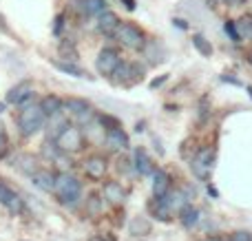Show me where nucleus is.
<instances>
[{"instance_id": "nucleus-1", "label": "nucleus", "mask_w": 252, "mask_h": 241, "mask_svg": "<svg viewBox=\"0 0 252 241\" xmlns=\"http://www.w3.org/2000/svg\"><path fill=\"white\" fill-rule=\"evenodd\" d=\"M16 124H18V131H20L22 137H33L40 128L47 126V115H44L40 102L33 100V102H29V104L20 106Z\"/></svg>"}, {"instance_id": "nucleus-2", "label": "nucleus", "mask_w": 252, "mask_h": 241, "mask_svg": "<svg viewBox=\"0 0 252 241\" xmlns=\"http://www.w3.org/2000/svg\"><path fill=\"white\" fill-rule=\"evenodd\" d=\"M53 195H56L58 202L64 204V206H69V208L78 206V204L82 202V181L66 171L58 173Z\"/></svg>"}, {"instance_id": "nucleus-3", "label": "nucleus", "mask_w": 252, "mask_h": 241, "mask_svg": "<svg viewBox=\"0 0 252 241\" xmlns=\"http://www.w3.org/2000/svg\"><path fill=\"white\" fill-rule=\"evenodd\" d=\"M113 38L118 40L124 49H130V51H144V47H146V42H148L146 33H144L137 25H133V22H120Z\"/></svg>"}, {"instance_id": "nucleus-4", "label": "nucleus", "mask_w": 252, "mask_h": 241, "mask_svg": "<svg viewBox=\"0 0 252 241\" xmlns=\"http://www.w3.org/2000/svg\"><path fill=\"white\" fill-rule=\"evenodd\" d=\"M64 111H66V115L73 118V124H78L80 128L89 126L97 118L95 109L87 100H82V97H69V100H64Z\"/></svg>"}, {"instance_id": "nucleus-5", "label": "nucleus", "mask_w": 252, "mask_h": 241, "mask_svg": "<svg viewBox=\"0 0 252 241\" xmlns=\"http://www.w3.org/2000/svg\"><path fill=\"white\" fill-rule=\"evenodd\" d=\"M84 131L78 126V124H73L71 122L69 126L64 128V131L58 135V140H56V146L60 149V153H64V155H75V153H80V151L84 149Z\"/></svg>"}, {"instance_id": "nucleus-6", "label": "nucleus", "mask_w": 252, "mask_h": 241, "mask_svg": "<svg viewBox=\"0 0 252 241\" xmlns=\"http://www.w3.org/2000/svg\"><path fill=\"white\" fill-rule=\"evenodd\" d=\"M213 168H215V149L206 146V149H199L195 153V157L190 159V171L197 180L206 181L210 180L213 175Z\"/></svg>"}, {"instance_id": "nucleus-7", "label": "nucleus", "mask_w": 252, "mask_h": 241, "mask_svg": "<svg viewBox=\"0 0 252 241\" xmlns=\"http://www.w3.org/2000/svg\"><path fill=\"white\" fill-rule=\"evenodd\" d=\"M122 64V56H120L118 49L113 47H104L100 53H97V60H95V69L100 75L104 78H111V75L118 71V66Z\"/></svg>"}, {"instance_id": "nucleus-8", "label": "nucleus", "mask_w": 252, "mask_h": 241, "mask_svg": "<svg viewBox=\"0 0 252 241\" xmlns=\"http://www.w3.org/2000/svg\"><path fill=\"white\" fill-rule=\"evenodd\" d=\"M142 78H144L142 66H137L135 62H124V60H122V64L118 66V71L111 75L113 84H118V87H130V84L139 82Z\"/></svg>"}, {"instance_id": "nucleus-9", "label": "nucleus", "mask_w": 252, "mask_h": 241, "mask_svg": "<svg viewBox=\"0 0 252 241\" xmlns=\"http://www.w3.org/2000/svg\"><path fill=\"white\" fill-rule=\"evenodd\" d=\"M82 171L91 181H100V180H104L106 171H109V159L104 155L93 153L82 162Z\"/></svg>"}, {"instance_id": "nucleus-10", "label": "nucleus", "mask_w": 252, "mask_h": 241, "mask_svg": "<svg viewBox=\"0 0 252 241\" xmlns=\"http://www.w3.org/2000/svg\"><path fill=\"white\" fill-rule=\"evenodd\" d=\"M33 82H29V80H22V82H18L16 87L9 89L7 93V104L11 106H25L29 104V102H33Z\"/></svg>"}, {"instance_id": "nucleus-11", "label": "nucleus", "mask_w": 252, "mask_h": 241, "mask_svg": "<svg viewBox=\"0 0 252 241\" xmlns=\"http://www.w3.org/2000/svg\"><path fill=\"white\" fill-rule=\"evenodd\" d=\"M0 204H2L11 215H20V212L25 211V202L20 199V195L13 188H9L4 181H0Z\"/></svg>"}, {"instance_id": "nucleus-12", "label": "nucleus", "mask_w": 252, "mask_h": 241, "mask_svg": "<svg viewBox=\"0 0 252 241\" xmlns=\"http://www.w3.org/2000/svg\"><path fill=\"white\" fill-rule=\"evenodd\" d=\"M102 199L120 206V204L126 202V188L120 184V181H113V180L104 181V184H102Z\"/></svg>"}, {"instance_id": "nucleus-13", "label": "nucleus", "mask_w": 252, "mask_h": 241, "mask_svg": "<svg viewBox=\"0 0 252 241\" xmlns=\"http://www.w3.org/2000/svg\"><path fill=\"white\" fill-rule=\"evenodd\" d=\"M102 144H104L111 153H122V151L128 149V135L124 133V128H113V131H106Z\"/></svg>"}, {"instance_id": "nucleus-14", "label": "nucleus", "mask_w": 252, "mask_h": 241, "mask_svg": "<svg viewBox=\"0 0 252 241\" xmlns=\"http://www.w3.org/2000/svg\"><path fill=\"white\" fill-rule=\"evenodd\" d=\"M69 115H66V111H60V113L51 115V118H47V135L51 142L58 140V135H60L62 131H64L66 126H69Z\"/></svg>"}, {"instance_id": "nucleus-15", "label": "nucleus", "mask_w": 252, "mask_h": 241, "mask_svg": "<svg viewBox=\"0 0 252 241\" xmlns=\"http://www.w3.org/2000/svg\"><path fill=\"white\" fill-rule=\"evenodd\" d=\"M56 177H58V173H53L51 168H40V171L31 177V181H33L35 188L44 190V193H53V188H56Z\"/></svg>"}, {"instance_id": "nucleus-16", "label": "nucleus", "mask_w": 252, "mask_h": 241, "mask_svg": "<svg viewBox=\"0 0 252 241\" xmlns=\"http://www.w3.org/2000/svg\"><path fill=\"white\" fill-rule=\"evenodd\" d=\"M13 166H16L18 171L22 173V175H29V177H33L35 173L40 171L38 157H35V155H31V153H20V155H16V159H13Z\"/></svg>"}, {"instance_id": "nucleus-17", "label": "nucleus", "mask_w": 252, "mask_h": 241, "mask_svg": "<svg viewBox=\"0 0 252 241\" xmlns=\"http://www.w3.org/2000/svg\"><path fill=\"white\" fill-rule=\"evenodd\" d=\"M133 166L137 175H155V166H153V159L148 157V153L144 149H135L133 153Z\"/></svg>"}, {"instance_id": "nucleus-18", "label": "nucleus", "mask_w": 252, "mask_h": 241, "mask_svg": "<svg viewBox=\"0 0 252 241\" xmlns=\"http://www.w3.org/2000/svg\"><path fill=\"white\" fill-rule=\"evenodd\" d=\"M170 175L166 171H155L153 175V199H161L170 193Z\"/></svg>"}, {"instance_id": "nucleus-19", "label": "nucleus", "mask_w": 252, "mask_h": 241, "mask_svg": "<svg viewBox=\"0 0 252 241\" xmlns=\"http://www.w3.org/2000/svg\"><path fill=\"white\" fill-rule=\"evenodd\" d=\"M106 7H109V4H106V0H80V2H78L80 13H82V16H87V18H93V16L100 18L104 11H109Z\"/></svg>"}, {"instance_id": "nucleus-20", "label": "nucleus", "mask_w": 252, "mask_h": 241, "mask_svg": "<svg viewBox=\"0 0 252 241\" xmlns=\"http://www.w3.org/2000/svg\"><path fill=\"white\" fill-rule=\"evenodd\" d=\"M118 27H120V18H118V13H113V11H104L97 18V31L104 35H115Z\"/></svg>"}, {"instance_id": "nucleus-21", "label": "nucleus", "mask_w": 252, "mask_h": 241, "mask_svg": "<svg viewBox=\"0 0 252 241\" xmlns=\"http://www.w3.org/2000/svg\"><path fill=\"white\" fill-rule=\"evenodd\" d=\"M40 106H42L44 115H47V118H51V115L64 111V100H62L60 95H53V93H51V95H44L42 100H40Z\"/></svg>"}, {"instance_id": "nucleus-22", "label": "nucleus", "mask_w": 252, "mask_h": 241, "mask_svg": "<svg viewBox=\"0 0 252 241\" xmlns=\"http://www.w3.org/2000/svg\"><path fill=\"white\" fill-rule=\"evenodd\" d=\"M53 66H56L58 71H62V73H66V75H73V78H91V75H89L87 71L82 69V66H78V64H75V62L53 60Z\"/></svg>"}, {"instance_id": "nucleus-23", "label": "nucleus", "mask_w": 252, "mask_h": 241, "mask_svg": "<svg viewBox=\"0 0 252 241\" xmlns=\"http://www.w3.org/2000/svg\"><path fill=\"white\" fill-rule=\"evenodd\" d=\"M179 221H182L184 228H192L199 221V211H197L192 204H186V206L179 211Z\"/></svg>"}, {"instance_id": "nucleus-24", "label": "nucleus", "mask_w": 252, "mask_h": 241, "mask_svg": "<svg viewBox=\"0 0 252 241\" xmlns=\"http://www.w3.org/2000/svg\"><path fill=\"white\" fill-rule=\"evenodd\" d=\"M148 211H151V215L155 217V219H159V221H168L170 219V211H168V206H166L161 199H153V202L148 204Z\"/></svg>"}, {"instance_id": "nucleus-25", "label": "nucleus", "mask_w": 252, "mask_h": 241, "mask_svg": "<svg viewBox=\"0 0 252 241\" xmlns=\"http://www.w3.org/2000/svg\"><path fill=\"white\" fill-rule=\"evenodd\" d=\"M102 211H104V199H102V195H91V197L87 199V215L100 217Z\"/></svg>"}, {"instance_id": "nucleus-26", "label": "nucleus", "mask_w": 252, "mask_h": 241, "mask_svg": "<svg viewBox=\"0 0 252 241\" xmlns=\"http://www.w3.org/2000/svg\"><path fill=\"white\" fill-rule=\"evenodd\" d=\"M237 33H239L241 40H252V16H244L235 22Z\"/></svg>"}, {"instance_id": "nucleus-27", "label": "nucleus", "mask_w": 252, "mask_h": 241, "mask_svg": "<svg viewBox=\"0 0 252 241\" xmlns=\"http://www.w3.org/2000/svg\"><path fill=\"white\" fill-rule=\"evenodd\" d=\"M128 230H130V235H148L151 233V224H148L144 217H135L133 221H130V226H128Z\"/></svg>"}, {"instance_id": "nucleus-28", "label": "nucleus", "mask_w": 252, "mask_h": 241, "mask_svg": "<svg viewBox=\"0 0 252 241\" xmlns=\"http://www.w3.org/2000/svg\"><path fill=\"white\" fill-rule=\"evenodd\" d=\"M97 122H100V126L104 128V131H113V128H122V124H120L118 118H113V115H106V113H97Z\"/></svg>"}, {"instance_id": "nucleus-29", "label": "nucleus", "mask_w": 252, "mask_h": 241, "mask_svg": "<svg viewBox=\"0 0 252 241\" xmlns=\"http://www.w3.org/2000/svg\"><path fill=\"white\" fill-rule=\"evenodd\" d=\"M192 44H195V49L201 53V56H206V58L213 56V44H210L204 35H195V38H192Z\"/></svg>"}, {"instance_id": "nucleus-30", "label": "nucleus", "mask_w": 252, "mask_h": 241, "mask_svg": "<svg viewBox=\"0 0 252 241\" xmlns=\"http://www.w3.org/2000/svg\"><path fill=\"white\" fill-rule=\"evenodd\" d=\"M60 56L64 58V62H75L78 60V51H75L73 42H62L60 44Z\"/></svg>"}, {"instance_id": "nucleus-31", "label": "nucleus", "mask_w": 252, "mask_h": 241, "mask_svg": "<svg viewBox=\"0 0 252 241\" xmlns=\"http://www.w3.org/2000/svg\"><path fill=\"white\" fill-rule=\"evenodd\" d=\"M118 171L120 173H130V171H135V166H133V162H130V159L120 157L118 159Z\"/></svg>"}, {"instance_id": "nucleus-32", "label": "nucleus", "mask_w": 252, "mask_h": 241, "mask_svg": "<svg viewBox=\"0 0 252 241\" xmlns=\"http://www.w3.org/2000/svg\"><path fill=\"white\" fill-rule=\"evenodd\" d=\"M9 149V140H7V133H4V128L0 126V159L4 157V153H7Z\"/></svg>"}, {"instance_id": "nucleus-33", "label": "nucleus", "mask_w": 252, "mask_h": 241, "mask_svg": "<svg viewBox=\"0 0 252 241\" xmlns=\"http://www.w3.org/2000/svg\"><path fill=\"white\" fill-rule=\"evenodd\" d=\"M64 20H66L64 13H58V16H56V25H53V33H56V35H60V33H62V27H64Z\"/></svg>"}, {"instance_id": "nucleus-34", "label": "nucleus", "mask_w": 252, "mask_h": 241, "mask_svg": "<svg viewBox=\"0 0 252 241\" xmlns=\"http://www.w3.org/2000/svg\"><path fill=\"white\" fill-rule=\"evenodd\" d=\"M230 241H252V233H246V230H239V233H232Z\"/></svg>"}, {"instance_id": "nucleus-35", "label": "nucleus", "mask_w": 252, "mask_h": 241, "mask_svg": "<svg viewBox=\"0 0 252 241\" xmlns=\"http://www.w3.org/2000/svg\"><path fill=\"white\" fill-rule=\"evenodd\" d=\"M226 31H228V35H230L235 42H239V33H237V27H235V22H226Z\"/></svg>"}, {"instance_id": "nucleus-36", "label": "nucleus", "mask_w": 252, "mask_h": 241, "mask_svg": "<svg viewBox=\"0 0 252 241\" xmlns=\"http://www.w3.org/2000/svg\"><path fill=\"white\" fill-rule=\"evenodd\" d=\"M221 2L228 7H241V4H246V0H221Z\"/></svg>"}, {"instance_id": "nucleus-37", "label": "nucleus", "mask_w": 252, "mask_h": 241, "mask_svg": "<svg viewBox=\"0 0 252 241\" xmlns=\"http://www.w3.org/2000/svg\"><path fill=\"white\" fill-rule=\"evenodd\" d=\"M175 27H179V29H188V22L186 20H182V18H175Z\"/></svg>"}, {"instance_id": "nucleus-38", "label": "nucleus", "mask_w": 252, "mask_h": 241, "mask_svg": "<svg viewBox=\"0 0 252 241\" xmlns=\"http://www.w3.org/2000/svg\"><path fill=\"white\" fill-rule=\"evenodd\" d=\"M166 78H168V75H161V78L153 80V82H151V87H153V89H157V87H159V84H164V82H166Z\"/></svg>"}, {"instance_id": "nucleus-39", "label": "nucleus", "mask_w": 252, "mask_h": 241, "mask_svg": "<svg viewBox=\"0 0 252 241\" xmlns=\"http://www.w3.org/2000/svg\"><path fill=\"white\" fill-rule=\"evenodd\" d=\"M221 80H223V82H230V84H237V87H239V80H237V78H230V75H221Z\"/></svg>"}, {"instance_id": "nucleus-40", "label": "nucleus", "mask_w": 252, "mask_h": 241, "mask_svg": "<svg viewBox=\"0 0 252 241\" xmlns=\"http://www.w3.org/2000/svg\"><path fill=\"white\" fill-rule=\"evenodd\" d=\"M122 2H124V7L128 9V11H133L135 9V0H122Z\"/></svg>"}, {"instance_id": "nucleus-41", "label": "nucleus", "mask_w": 252, "mask_h": 241, "mask_svg": "<svg viewBox=\"0 0 252 241\" xmlns=\"http://www.w3.org/2000/svg\"><path fill=\"white\" fill-rule=\"evenodd\" d=\"M89 241H109V239H104V237H91Z\"/></svg>"}, {"instance_id": "nucleus-42", "label": "nucleus", "mask_w": 252, "mask_h": 241, "mask_svg": "<svg viewBox=\"0 0 252 241\" xmlns=\"http://www.w3.org/2000/svg\"><path fill=\"white\" fill-rule=\"evenodd\" d=\"M201 241H221L219 237H206V239H201Z\"/></svg>"}, {"instance_id": "nucleus-43", "label": "nucleus", "mask_w": 252, "mask_h": 241, "mask_svg": "<svg viewBox=\"0 0 252 241\" xmlns=\"http://www.w3.org/2000/svg\"><path fill=\"white\" fill-rule=\"evenodd\" d=\"M248 62H250V64H252V53H250V56H248Z\"/></svg>"}, {"instance_id": "nucleus-44", "label": "nucleus", "mask_w": 252, "mask_h": 241, "mask_svg": "<svg viewBox=\"0 0 252 241\" xmlns=\"http://www.w3.org/2000/svg\"><path fill=\"white\" fill-rule=\"evenodd\" d=\"M248 93H250V97H252V87H250V89H248Z\"/></svg>"}]
</instances>
